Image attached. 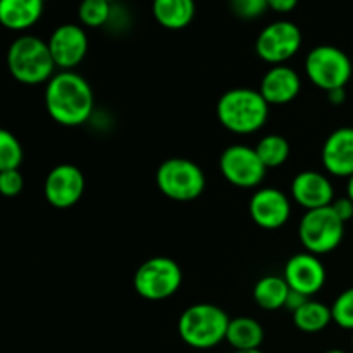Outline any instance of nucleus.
<instances>
[{
  "label": "nucleus",
  "mask_w": 353,
  "mask_h": 353,
  "mask_svg": "<svg viewBox=\"0 0 353 353\" xmlns=\"http://www.w3.org/2000/svg\"><path fill=\"white\" fill-rule=\"evenodd\" d=\"M226 341L234 350L261 348L262 341H264V327L252 317H234V319H230Z\"/></svg>",
  "instance_id": "obj_20"
},
{
  "label": "nucleus",
  "mask_w": 353,
  "mask_h": 353,
  "mask_svg": "<svg viewBox=\"0 0 353 353\" xmlns=\"http://www.w3.org/2000/svg\"><path fill=\"white\" fill-rule=\"evenodd\" d=\"M55 68L61 71H72L81 64L88 52V34L85 28L74 23H65L52 31L47 40Z\"/></svg>",
  "instance_id": "obj_11"
},
{
  "label": "nucleus",
  "mask_w": 353,
  "mask_h": 353,
  "mask_svg": "<svg viewBox=\"0 0 353 353\" xmlns=\"http://www.w3.org/2000/svg\"><path fill=\"white\" fill-rule=\"evenodd\" d=\"M23 162V147L10 131L0 128V172L19 169Z\"/></svg>",
  "instance_id": "obj_25"
},
{
  "label": "nucleus",
  "mask_w": 353,
  "mask_h": 353,
  "mask_svg": "<svg viewBox=\"0 0 353 353\" xmlns=\"http://www.w3.org/2000/svg\"><path fill=\"white\" fill-rule=\"evenodd\" d=\"M7 68L10 76L23 85H41L55 74V62L48 43L33 34H23L7 50Z\"/></svg>",
  "instance_id": "obj_3"
},
{
  "label": "nucleus",
  "mask_w": 353,
  "mask_h": 353,
  "mask_svg": "<svg viewBox=\"0 0 353 353\" xmlns=\"http://www.w3.org/2000/svg\"><path fill=\"white\" fill-rule=\"evenodd\" d=\"M352 61L341 48L333 45L314 47L305 57V74L309 81L324 92L345 88L352 78Z\"/></svg>",
  "instance_id": "obj_6"
},
{
  "label": "nucleus",
  "mask_w": 353,
  "mask_h": 353,
  "mask_svg": "<svg viewBox=\"0 0 353 353\" xmlns=\"http://www.w3.org/2000/svg\"><path fill=\"white\" fill-rule=\"evenodd\" d=\"M331 209L334 210V214H336L343 223H348L353 217V202L348 196L334 200V202L331 203Z\"/></svg>",
  "instance_id": "obj_29"
},
{
  "label": "nucleus",
  "mask_w": 353,
  "mask_h": 353,
  "mask_svg": "<svg viewBox=\"0 0 353 353\" xmlns=\"http://www.w3.org/2000/svg\"><path fill=\"white\" fill-rule=\"evenodd\" d=\"M230 317L221 307L212 303H195L181 314L178 333L188 347L209 350L226 341Z\"/></svg>",
  "instance_id": "obj_4"
},
{
  "label": "nucleus",
  "mask_w": 353,
  "mask_h": 353,
  "mask_svg": "<svg viewBox=\"0 0 353 353\" xmlns=\"http://www.w3.org/2000/svg\"><path fill=\"white\" fill-rule=\"evenodd\" d=\"M331 316L333 323L341 330L353 331V286L336 296L331 305Z\"/></svg>",
  "instance_id": "obj_26"
},
{
  "label": "nucleus",
  "mask_w": 353,
  "mask_h": 353,
  "mask_svg": "<svg viewBox=\"0 0 353 353\" xmlns=\"http://www.w3.org/2000/svg\"><path fill=\"white\" fill-rule=\"evenodd\" d=\"M302 90L299 72L286 64L272 65L261 81V95L269 105H285L295 100Z\"/></svg>",
  "instance_id": "obj_17"
},
{
  "label": "nucleus",
  "mask_w": 353,
  "mask_h": 353,
  "mask_svg": "<svg viewBox=\"0 0 353 353\" xmlns=\"http://www.w3.org/2000/svg\"><path fill=\"white\" fill-rule=\"evenodd\" d=\"M347 196L353 202V174L348 178V183H347Z\"/></svg>",
  "instance_id": "obj_33"
},
{
  "label": "nucleus",
  "mask_w": 353,
  "mask_h": 353,
  "mask_svg": "<svg viewBox=\"0 0 353 353\" xmlns=\"http://www.w3.org/2000/svg\"><path fill=\"white\" fill-rule=\"evenodd\" d=\"M195 10V0H152V14L165 30L178 31L190 26Z\"/></svg>",
  "instance_id": "obj_19"
},
{
  "label": "nucleus",
  "mask_w": 353,
  "mask_h": 353,
  "mask_svg": "<svg viewBox=\"0 0 353 353\" xmlns=\"http://www.w3.org/2000/svg\"><path fill=\"white\" fill-rule=\"evenodd\" d=\"M352 347H353V338H352Z\"/></svg>",
  "instance_id": "obj_38"
},
{
  "label": "nucleus",
  "mask_w": 353,
  "mask_h": 353,
  "mask_svg": "<svg viewBox=\"0 0 353 353\" xmlns=\"http://www.w3.org/2000/svg\"><path fill=\"white\" fill-rule=\"evenodd\" d=\"M41 2H43V3H45V2H48V0H41Z\"/></svg>",
  "instance_id": "obj_37"
},
{
  "label": "nucleus",
  "mask_w": 353,
  "mask_h": 353,
  "mask_svg": "<svg viewBox=\"0 0 353 353\" xmlns=\"http://www.w3.org/2000/svg\"><path fill=\"white\" fill-rule=\"evenodd\" d=\"M269 9L276 10L279 14L292 12L296 6H299V0H268Z\"/></svg>",
  "instance_id": "obj_30"
},
{
  "label": "nucleus",
  "mask_w": 353,
  "mask_h": 353,
  "mask_svg": "<svg viewBox=\"0 0 353 353\" xmlns=\"http://www.w3.org/2000/svg\"><path fill=\"white\" fill-rule=\"evenodd\" d=\"M217 119L234 134H252L264 128L269 103L259 90L233 88L223 93L216 107Z\"/></svg>",
  "instance_id": "obj_2"
},
{
  "label": "nucleus",
  "mask_w": 353,
  "mask_h": 353,
  "mask_svg": "<svg viewBox=\"0 0 353 353\" xmlns=\"http://www.w3.org/2000/svg\"><path fill=\"white\" fill-rule=\"evenodd\" d=\"M324 353H347V352H343V350H338V348H333V350H327V352H324Z\"/></svg>",
  "instance_id": "obj_35"
},
{
  "label": "nucleus",
  "mask_w": 353,
  "mask_h": 353,
  "mask_svg": "<svg viewBox=\"0 0 353 353\" xmlns=\"http://www.w3.org/2000/svg\"><path fill=\"white\" fill-rule=\"evenodd\" d=\"M43 193L47 202L55 209H69L81 200L85 193V176L72 164H59L45 179Z\"/></svg>",
  "instance_id": "obj_12"
},
{
  "label": "nucleus",
  "mask_w": 353,
  "mask_h": 353,
  "mask_svg": "<svg viewBox=\"0 0 353 353\" xmlns=\"http://www.w3.org/2000/svg\"><path fill=\"white\" fill-rule=\"evenodd\" d=\"M45 107L61 126H81L92 117L95 97L92 86L74 71H59L48 79L45 88Z\"/></svg>",
  "instance_id": "obj_1"
},
{
  "label": "nucleus",
  "mask_w": 353,
  "mask_h": 353,
  "mask_svg": "<svg viewBox=\"0 0 353 353\" xmlns=\"http://www.w3.org/2000/svg\"><path fill=\"white\" fill-rule=\"evenodd\" d=\"M292 196L305 210L330 207L334 202L333 183L323 172L302 171L293 178Z\"/></svg>",
  "instance_id": "obj_15"
},
{
  "label": "nucleus",
  "mask_w": 353,
  "mask_h": 353,
  "mask_svg": "<svg viewBox=\"0 0 353 353\" xmlns=\"http://www.w3.org/2000/svg\"><path fill=\"white\" fill-rule=\"evenodd\" d=\"M331 323H333L331 307L323 302H316V300L309 299L299 310L293 312V324L302 333H321Z\"/></svg>",
  "instance_id": "obj_22"
},
{
  "label": "nucleus",
  "mask_w": 353,
  "mask_h": 353,
  "mask_svg": "<svg viewBox=\"0 0 353 353\" xmlns=\"http://www.w3.org/2000/svg\"><path fill=\"white\" fill-rule=\"evenodd\" d=\"M327 100H330V103H333V105H341V103L347 100V92H345V88L331 90V92H327Z\"/></svg>",
  "instance_id": "obj_32"
},
{
  "label": "nucleus",
  "mask_w": 353,
  "mask_h": 353,
  "mask_svg": "<svg viewBox=\"0 0 353 353\" xmlns=\"http://www.w3.org/2000/svg\"><path fill=\"white\" fill-rule=\"evenodd\" d=\"M234 353H262L261 348H254V350H236Z\"/></svg>",
  "instance_id": "obj_34"
},
{
  "label": "nucleus",
  "mask_w": 353,
  "mask_h": 353,
  "mask_svg": "<svg viewBox=\"0 0 353 353\" xmlns=\"http://www.w3.org/2000/svg\"><path fill=\"white\" fill-rule=\"evenodd\" d=\"M41 0H0V24L10 31H26L40 21Z\"/></svg>",
  "instance_id": "obj_18"
},
{
  "label": "nucleus",
  "mask_w": 353,
  "mask_h": 353,
  "mask_svg": "<svg viewBox=\"0 0 353 353\" xmlns=\"http://www.w3.org/2000/svg\"><path fill=\"white\" fill-rule=\"evenodd\" d=\"M248 212L252 221L262 230H278L288 223L292 216V202L281 190L261 188L252 195Z\"/></svg>",
  "instance_id": "obj_13"
},
{
  "label": "nucleus",
  "mask_w": 353,
  "mask_h": 353,
  "mask_svg": "<svg viewBox=\"0 0 353 353\" xmlns=\"http://www.w3.org/2000/svg\"><path fill=\"white\" fill-rule=\"evenodd\" d=\"M107 2H110V3H112V2H116V0H107Z\"/></svg>",
  "instance_id": "obj_36"
},
{
  "label": "nucleus",
  "mask_w": 353,
  "mask_h": 353,
  "mask_svg": "<svg viewBox=\"0 0 353 353\" xmlns=\"http://www.w3.org/2000/svg\"><path fill=\"white\" fill-rule=\"evenodd\" d=\"M155 183L162 195L176 202H192L205 190V174L202 168L188 159H168L159 165Z\"/></svg>",
  "instance_id": "obj_5"
},
{
  "label": "nucleus",
  "mask_w": 353,
  "mask_h": 353,
  "mask_svg": "<svg viewBox=\"0 0 353 353\" xmlns=\"http://www.w3.org/2000/svg\"><path fill=\"white\" fill-rule=\"evenodd\" d=\"M231 10L240 19H257L269 9L268 0H230Z\"/></svg>",
  "instance_id": "obj_27"
},
{
  "label": "nucleus",
  "mask_w": 353,
  "mask_h": 353,
  "mask_svg": "<svg viewBox=\"0 0 353 353\" xmlns=\"http://www.w3.org/2000/svg\"><path fill=\"white\" fill-rule=\"evenodd\" d=\"M283 278L288 283L290 290L299 292L305 296H312L323 290L326 283V268L319 257L310 252L296 254L286 262Z\"/></svg>",
  "instance_id": "obj_14"
},
{
  "label": "nucleus",
  "mask_w": 353,
  "mask_h": 353,
  "mask_svg": "<svg viewBox=\"0 0 353 353\" xmlns=\"http://www.w3.org/2000/svg\"><path fill=\"white\" fill-rule=\"evenodd\" d=\"M181 283V268L169 257L148 259L137 269L133 278L134 292L150 302H161L172 296Z\"/></svg>",
  "instance_id": "obj_8"
},
{
  "label": "nucleus",
  "mask_w": 353,
  "mask_h": 353,
  "mask_svg": "<svg viewBox=\"0 0 353 353\" xmlns=\"http://www.w3.org/2000/svg\"><path fill=\"white\" fill-rule=\"evenodd\" d=\"M345 236V223L330 207L307 210L299 226V238L305 252L324 255L336 250Z\"/></svg>",
  "instance_id": "obj_7"
},
{
  "label": "nucleus",
  "mask_w": 353,
  "mask_h": 353,
  "mask_svg": "<svg viewBox=\"0 0 353 353\" xmlns=\"http://www.w3.org/2000/svg\"><path fill=\"white\" fill-rule=\"evenodd\" d=\"M321 159L330 174L350 178L353 174V128H338L333 131L324 141Z\"/></svg>",
  "instance_id": "obj_16"
},
{
  "label": "nucleus",
  "mask_w": 353,
  "mask_h": 353,
  "mask_svg": "<svg viewBox=\"0 0 353 353\" xmlns=\"http://www.w3.org/2000/svg\"><path fill=\"white\" fill-rule=\"evenodd\" d=\"M112 3L107 0H81L78 6V19L86 28H102L109 24Z\"/></svg>",
  "instance_id": "obj_24"
},
{
  "label": "nucleus",
  "mask_w": 353,
  "mask_h": 353,
  "mask_svg": "<svg viewBox=\"0 0 353 353\" xmlns=\"http://www.w3.org/2000/svg\"><path fill=\"white\" fill-rule=\"evenodd\" d=\"M290 286L283 276L269 274L259 279L254 286V300L261 309L278 310L286 305Z\"/></svg>",
  "instance_id": "obj_21"
},
{
  "label": "nucleus",
  "mask_w": 353,
  "mask_h": 353,
  "mask_svg": "<svg viewBox=\"0 0 353 353\" xmlns=\"http://www.w3.org/2000/svg\"><path fill=\"white\" fill-rule=\"evenodd\" d=\"M24 188V178L19 169H9L0 172V195L12 199L17 196Z\"/></svg>",
  "instance_id": "obj_28"
},
{
  "label": "nucleus",
  "mask_w": 353,
  "mask_h": 353,
  "mask_svg": "<svg viewBox=\"0 0 353 353\" xmlns=\"http://www.w3.org/2000/svg\"><path fill=\"white\" fill-rule=\"evenodd\" d=\"M302 47V31L286 19L269 23L255 40V52L264 62L281 65L299 54Z\"/></svg>",
  "instance_id": "obj_9"
},
{
  "label": "nucleus",
  "mask_w": 353,
  "mask_h": 353,
  "mask_svg": "<svg viewBox=\"0 0 353 353\" xmlns=\"http://www.w3.org/2000/svg\"><path fill=\"white\" fill-rule=\"evenodd\" d=\"M307 300H309V296H305V295H302V293H299V292H293V290H290V295H288V299H286V305H285V309H288L290 312H295V310H299L300 307L303 305V303L307 302Z\"/></svg>",
  "instance_id": "obj_31"
},
{
  "label": "nucleus",
  "mask_w": 353,
  "mask_h": 353,
  "mask_svg": "<svg viewBox=\"0 0 353 353\" xmlns=\"http://www.w3.org/2000/svg\"><path fill=\"white\" fill-rule=\"evenodd\" d=\"M219 169L223 178L238 188H255L264 181L265 165L255 148L248 145H231L221 154Z\"/></svg>",
  "instance_id": "obj_10"
},
{
  "label": "nucleus",
  "mask_w": 353,
  "mask_h": 353,
  "mask_svg": "<svg viewBox=\"0 0 353 353\" xmlns=\"http://www.w3.org/2000/svg\"><path fill=\"white\" fill-rule=\"evenodd\" d=\"M255 152L261 157L265 169L281 168L290 157V143L281 134H265L262 140H259Z\"/></svg>",
  "instance_id": "obj_23"
}]
</instances>
